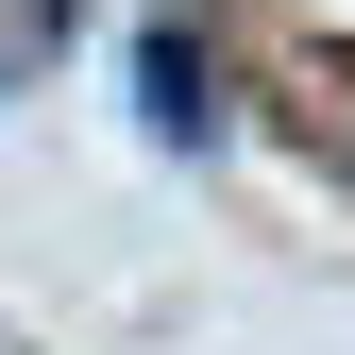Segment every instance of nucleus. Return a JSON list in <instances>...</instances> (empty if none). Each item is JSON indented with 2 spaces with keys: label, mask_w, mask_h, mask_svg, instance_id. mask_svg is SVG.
Here are the masks:
<instances>
[{
  "label": "nucleus",
  "mask_w": 355,
  "mask_h": 355,
  "mask_svg": "<svg viewBox=\"0 0 355 355\" xmlns=\"http://www.w3.org/2000/svg\"><path fill=\"white\" fill-rule=\"evenodd\" d=\"M203 85H220V68H203V34H187V17H153V34H136V102H153V136H203V119H220Z\"/></svg>",
  "instance_id": "f257e3e1"
}]
</instances>
